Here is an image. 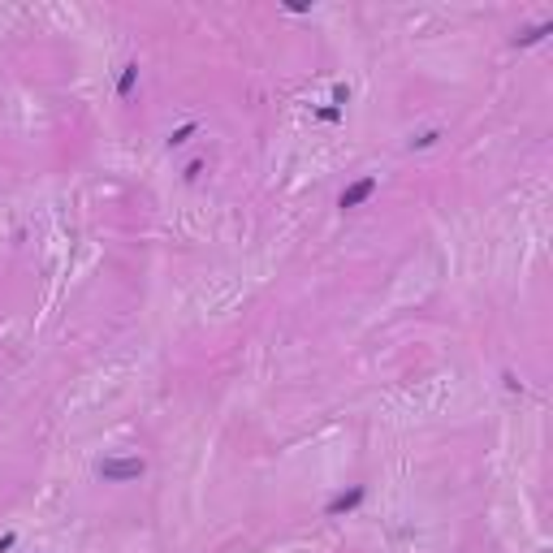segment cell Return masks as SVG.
I'll list each match as a JSON object with an SVG mask.
<instances>
[{"label": "cell", "mask_w": 553, "mask_h": 553, "mask_svg": "<svg viewBox=\"0 0 553 553\" xmlns=\"http://www.w3.org/2000/svg\"><path fill=\"white\" fill-rule=\"evenodd\" d=\"M190 134H194V125H182V130H177V134H173V139H169V143H173V148H177V143H186V139H190Z\"/></svg>", "instance_id": "7"}, {"label": "cell", "mask_w": 553, "mask_h": 553, "mask_svg": "<svg viewBox=\"0 0 553 553\" xmlns=\"http://www.w3.org/2000/svg\"><path fill=\"white\" fill-rule=\"evenodd\" d=\"M549 30H553V22H541V26H532V30H523V35H519L514 43H523V48H527V43H541V39L549 35Z\"/></svg>", "instance_id": "4"}, {"label": "cell", "mask_w": 553, "mask_h": 553, "mask_svg": "<svg viewBox=\"0 0 553 553\" xmlns=\"http://www.w3.org/2000/svg\"><path fill=\"white\" fill-rule=\"evenodd\" d=\"M428 143H436V130H428V134H419V139H411V148H428Z\"/></svg>", "instance_id": "6"}, {"label": "cell", "mask_w": 553, "mask_h": 553, "mask_svg": "<svg viewBox=\"0 0 553 553\" xmlns=\"http://www.w3.org/2000/svg\"><path fill=\"white\" fill-rule=\"evenodd\" d=\"M100 476L104 480H134V476H143V459H108V463H100Z\"/></svg>", "instance_id": "1"}, {"label": "cell", "mask_w": 553, "mask_h": 553, "mask_svg": "<svg viewBox=\"0 0 553 553\" xmlns=\"http://www.w3.org/2000/svg\"><path fill=\"white\" fill-rule=\"evenodd\" d=\"M134 83H139V65L130 61V65H125V74H121V83H117V95H130V87H134Z\"/></svg>", "instance_id": "5"}, {"label": "cell", "mask_w": 553, "mask_h": 553, "mask_svg": "<svg viewBox=\"0 0 553 553\" xmlns=\"http://www.w3.org/2000/svg\"><path fill=\"white\" fill-rule=\"evenodd\" d=\"M372 190H376V177H359V182H354V186H346V190H341L337 208H359V203L368 199Z\"/></svg>", "instance_id": "2"}, {"label": "cell", "mask_w": 553, "mask_h": 553, "mask_svg": "<svg viewBox=\"0 0 553 553\" xmlns=\"http://www.w3.org/2000/svg\"><path fill=\"white\" fill-rule=\"evenodd\" d=\"M359 501H363V489H350V493H341V497H333L329 506H324V514H329V519H341V514H350L354 506H359Z\"/></svg>", "instance_id": "3"}]
</instances>
